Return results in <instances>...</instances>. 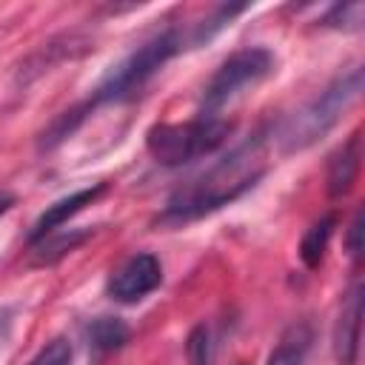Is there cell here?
I'll list each match as a JSON object with an SVG mask.
<instances>
[{
  "label": "cell",
  "mask_w": 365,
  "mask_h": 365,
  "mask_svg": "<svg viewBox=\"0 0 365 365\" xmlns=\"http://www.w3.org/2000/svg\"><path fill=\"white\" fill-rule=\"evenodd\" d=\"M362 342V282L354 279L342 297L339 317L334 325V356L339 365H356Z\"/></svg>",
  "instance_id": "cell-7"
},
{
  "label": "cell",
  "mask_w": 365,
  "mask_h": 365,
  "mask_svg": "<svg viewBox=\"0 0 365 365\" xmlns=\"http://www.w3.org/2000/svg\"><path fill=\"white\" fill-rule=\"evenodd\" d=\"M362 23H365V3H359V0H354V3H334L319 17V26L336 29V31H359Z\"/></svg>",
  "instance_id": "cell-14"
},
{
  "label": "cell",
  "mask_w": 365,
  "mask_h": 365,
  "mask_svg": "<svg viewBox=\"0 0 365 365\" xmlns=\"http://www.w3.org/2000/svg\"><path fill=\"white\" fill-rule=\"evenodd\" d=\"M274 68H277V57L265 46H245V48L228 54L202 88L200 114L220 117V111L228 103H234L248 88L259 86L265 77L274 74Z\"/></svg>",
  "instance_id": "cell-5"
},
{
  "label": "cell",
  "mask_w": 365,
  "mask_h": 365,
  "mask_svg": "<svg viewBox=\"0 0 365 365\" xmlns=\"http://www.w3.org/2000/svg\"><path fill=\"white\" fill-rule=\"evenodd\" d=\"M182 34L168 26L157 34H151L148 40H143L134 51H128L120 63H114L103 80L94 86V91L88 94V108L94 111L97 106H106V103H123L128 97H134L180 48H182Z\"/></svg>",
  "instance_id": "cell-3"
},
{
  "label": "cell",
  "mask_w": 365,
  "mask_h": 365,
  "mask_svg": "<svg viewBox=\"0 0 365 365\" xmlns=\"http://www.w3.org/2000/svg\"><path fill=\"white\" fill-rule=\"evenodd\" d=\"M88 237H91V231H88V228H83V231H68V234L51 231V234H46L43 240L31 242V251H34V262H40V265H46V262H54V259H60L63 254L74 251V248H77L83 240H88Z\"/></svg>",
  "instance_id": "cell-13"
},
{
  "label": "cell",
  "mask_w": 365,
  "mask_h": 365,
  "mask_svg": "<svg viewBox=\"0 0 365 365\" xmlns=\"http://www.w3.org/2000/svg\"><path fill=\"white\" fill-rule=\"evenodd\" d=\"M128 334L131 331H128V325L120 317H97L86 328V336H88V345L94 348V354L120 351L128 342Z\"/></svg>",
  "instance_id": "cell-11"
},
{
  "label": "cell",
  "mask_w": 365,
  "mask_h": 365,
  "mask_svg": "<svg viewBox=\"0 0 365 365\" xmlns=\"http://www.w3.org/2000/svg\"><path fill=\"white\" fill-rule=\"evenodd\" d=\"M345 251L351 254V259H354V262L362 257V208H356V211H354V217H351V222H348Z\"/></svg>",
  "instance_id": "cell-18"
},
{
  "label": "cell",
  "mask_w": 365,
  "mask_h": 365,
  "mask_svg": "<svg viewBox=\"0 0 365 365\" xmlns=\"http://www.w3.org/2000/svg\"><path fill=\"white\" fill-rule=\"evenodd\" d=\"M11 205H14V194H9V191H0V217H3L6 211H11Z\"/></svg>",
  "instance_id": "cell-19"
},
{
  "label": "cell",
  "mask_w": 365,
  "mask_h": 365,
  "mask_svg": "<svg viewBox=\"0 0 365 365\" xmlns=\"http://www.w3.org/2000/svg\"><path fill=\"white\" fill-rule=\"evenodd\" d=\"M334 225H336V217L334 214H325L322 220H317L299 240V259L305 268H319L325 251H328V240L334 234Z\"/></svg>",
  "instance_id": "cell-12"
},
{
  "label": "cell",
  "mask_w": 365,
  "mask_h": 365,
  "mask_svg": "<svg viewBox=\"0 0 365 365\" xmlns=\"http://www.w3.org/2000/svg\"><path fill=\"white\" fill-rule=\"evenodd\" d=\"M106 188H108L106 182H94V185L77 188V191H71V194L54 200L51 205H46V211L34 220V225H31V231H29V245L37 242V240H43V237L51 234V231H60V225H66L74 214H80L86 205H91L97 197H103Z\"/></svg>",
  "instance_id": "cell-8"
},
{
  "label": "cell",
  "mask_w": 365,
  "mask_h": 365,
  "mask_svg": "<svg viewBox=\"0 0 365 365\" xmlns=\"http://www.w3.org/2000/svg\"><path fill=\"white\" fill-rule=\"evenodd\" d=\"M314 348V325L308 319H294L268 354V365H305Z\"/></svg>",
  "instance_id": "cell-10"
},
{
  "label": "cell",
  "mask_w": 365,
  "mask_h": 365,
  "mask_svg": "<svg viewBox=\"0 0 365 365\" xmlns=\"http://www.w3.org/2000/svg\"><path fill=\"white\" fill-rule=\"evenodd\" d=\"M163 285V265L154 254L140 251L131 254L120 268L111 271L108 282H106V294L117 302H140L145 299L151 291H157Z\"/></svg>",
  "instance_id": "cell-6"
},
{
  "label": "cell",
  "mask_w": 365,
  "mask_h": 365,
  "mask_svg": "<svg viewBox=\"0 0 365 365\" xmlns=\"http://www.w3.org/2000/svg\"><path fill=\"white\" fill-rule=\"evenodd\" d=\"M248 9V3H231V6H217L214 9V14L208 17V20H202V23H197V29L191 31V37L185 40L188 46H202V43H208L220 29H225L237 14H242Z\"/></svg>",
  "instance_id": "cell-15"
},
{
  "label": "cell",
  "mask_w": 365,
  "mask_h": 365,
  "mask_svg": "<svg viewBox=\"0 0 365 365\" xmlns=\"http://www.w3.org/2000/svg\"><path fill=\"white\" fill-rule=\"evenodd\" d=\"M71 342L66 336H54L29 359V365H71Z\"/></svg>",
  "instance_id": "cell-16"
},
{
  "label": "cell",
  "mask_w": 365,
  "mask_h": 365,
  "mask_svg": "<svg viewBox=\"0 0 365 365\" xmlns=\"http://www.w3.org/2000/svg\"><path fill=\"white\" fill-rule=\"evenodd\" d=\"M359 91H362V66L354 63L345 71H339L319 94H314L279 125L277 143L282 154L305 151L314 143H319L342 120V114L356 103Z\"/></svg>",
  "instance_id": "cell-2"
},
{
  "label": "cell",
  "mask_w": 365,
  "mask_h": 365,
  "mask_svg": "<svg viewBox=\"0 0 365 365\" xmlns=\"http://www.w3.org/2000/svg\"><path fill=\"white\" fill-rule=\"evenodd\" d=\"M359 163H362V134L354 131L328 160L325 188H328L331 200H342L351 194V188L359 177Z\"/></svg>",
  "instance_id": "cell-9"
},
{
  "label": "cell",
  "mask_w": 365,
  "mask_h": 365,
  "mask_svg": "<svg viewBox=\"0 0 365 365\" xmlns=\"http://www.w3.org/2000/svg\"><path fill=\"white\" fill-rule=\"evenodd\" d=\"M231 134V123L225 117L197 114L185 123H157L145 134V148L154 163L165 168H180L194 163L211 151H217Z\"/></svg>",
  "instance_id": "cell-4"
},
{
  "label": "cell",
  "mask_w": 365,
  "mask_h": 365,
  "mask_svg": "<svg viewBox=\"0 0 365 365\" xmlns=\"http://www.w3.org/2000/svg\"><path fill=\"white\" fill-rule=\"evenodd\" d=\"M188 362L191 365H211V354H214V345H211V334L205 325H197L191 334H188Z\"/></svg>",
  "instance_id": "cell-17"
},
{
  "label": "cell",
  "mask_w": 365,
  "mask_h": 365,
  "mask_svg": "<svg viewBox=\"0 0 365 365\" xmlns=\"http://www.w3.org/2000/svg\"><path fill=\"white\" fill-rule=\"evenodd\" d=\"M265 145H268V134L257 131L254 137L242 140L240 145H234L222 160H217L208 171H202L200 177H194L188 185L177 188L163 214L157 217V222L163 225H182L191 220H200L234 200H240L262 174H265Z\"/></svg>",
  "instance_id": "cell-1"
}]
</instances>
